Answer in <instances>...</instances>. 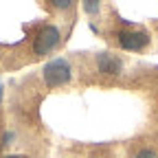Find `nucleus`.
I'll return each instance as SVG.
<instances>
[{
  "instance_id": "1",
  "label": "nucleus",
  "mask_w": 158,
  "mask_h": 158,
  "mask_svg": "<svg viewBox=\"0 0 158 158\" xmlns=\"http://www.w3.org/2000/svg\"><path fill=\"white\" fill-rule=\"evenodd\" d=\"M42 75H44V84L48 88H57V86H64L73 79V68L64 57H55L44 66Z\"/></svg>"
},
{
  "instance_id": "2",
  "label": "nucleus",
  "mask_w": 158,
  "mask_h": 158,
  "mask_svg": "<svg viewBox=\"0 0 158 158\" xmlns=\"http://www.w3.org/2000/svg\"><path fill=\"white\" fill-rule=\"evenodd\" d=\"M62 42V33L55 24H46L37 31L35 35V42H33V51L35 55H48L51 51H55Z\"/></svg>"
},
{
  "instance_id": "3",
  "label": "nucleus",
  "mask_w": 158,
  "mask_h": 158,
  "mask_svg": "<svg viewBox=\"0 0 158 158\" xmlns=\"http://www.w3.org/2000/svg\"><path fill=\"white\" fill-rule=\"evenodd\" d=\"M118 44L125 51H143L149 44V33H145V31H121L118 33Z\"/></svg>"
},
{
  "instance_id": "4",
  "label": "nucleus",
  "mask_w": 158,
  "mask_h": 158,
  "mask_svg": "<svg viewBox=\"0 0 158 158\" xmlns=\"http://www.w3.org/2000/svg\"><path fill=\"white\" fill-rule=\"evenodd\" d=\"M97 66H99V73L114 77V75L121 73L123 62H121L116 55H112V53H99V55H97Z\"/></svg>"
},
{
  "instance_id": "5",
  "label": "nucleus",
  "mask_w": 158,
  "mask_h": 158,
  "mask_svg": "<svg viewBox=\"0 0 158 158\" xmlns=\"http://www.w3.org/2000/svg\"><path fill=\"white\" fill-rule=\"evenodd\" d=\"M84 9H86L88 13H97L99 9H101V2H97V0H86V2H84Z\"/></svg>"
},
{
  "instance_id": "6",
  "label": "nucleus",
  "mask_w": 158,
  "mask_h": 158,
  "mask_svg": "<svg viewBox=\"0 0 158 158\" xmlns=\"http://www.w3.org/2000/svg\"><path fill=\"white\" fill-rule=\"evenodd\" d=\"M53 5H55L57 9H68L73 2H70V0H53Z\"/></svg>"
},
{
  "instance_id": "7",
  "label": "nucleus",
  "mask_w": 158,
  "mask_h": 158,
  "mask_svg": "<svg viewBox=\"0 0 158 158\" xmlns=\"http://www.w3.org/2000/svg\"><path fill=\"white\" fill-rule=\"evenodd\" d=\"M136 158H158V156H156V154H154L152 149H143V152H141V154H138Z\"/></svg>"
},
{
  "instance_id": "8",
  "label": "nucleus",
  "mask_w": 158,
  "mask_h": 158,
  "mask_svg": "<svg viewBox=\"0 0 158 158\" xmlns=\"http://www.w3.org/2000/svg\"><path fill=\"white\" fill-rule=\"evenodd\" d=\"M5 158H27V156H5Z\"/></svg>"
},
{
  "instance_id": "9",
  "label": "nucleus",
  "mask_w": 158,
  "mask_h": 158,
  "mask_svg": "<svg viewBox=\"0 0 158 158\" xmlns=\"http://www.w3.org/2000/svg\"><path fill=\"white\" fill-rule=\"evenodd\" d=\"M0 101H2V84H0Z\"/></svg>"
}]
</instances>
